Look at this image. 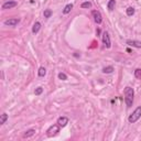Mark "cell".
I'll return each mask as SVG.
<instances>
[{
	"instance_id": "1",
	"label": "cell",
	"mask_w": 141,
	"mask_h": 141,
	"mask_svg": "<svg viewBox=\"0 0 141 141\" xmlns=\"http://www.w3.org/2000/svg\"><path fill=\"white\" fill-rule=\"evenodd\" d=\"M133 97H135V90L130 86H127L125 88V101L127 107H131L133 104Z\"/></svg>"
},
{
	"instance_id": "2",
	"label": "cell",
	"mask_w": 141,
	"mask_h": 141,
	"mask_svg": "<svg viewBox=\"0 0 141 141\" xmlns=\"http://www.w3.org/2000/svg\"><path fill=\"white\" fill-rule=\"evenodd\" d=\"M140 118H141V106H139V107L136 108L135 111H133V113L129 116L128 121H129L130 123H135V122H137V121L139 120Z\"/></svg>"
},
{
	"instance_id": "3",
	"label": "cell",
	"mask_w": 141,
	"mask_h": 141,
	"mask_svg": "<svg viewBox=\"0 0 141 141\" xmlns=\"http://www.w3.org/2000/svg\"><path fill=\"white\" fill-rule=\"evenodd\" d=\"M58 132H60V126H58V125H53V126H51L48 130H46V136L51 138V137L56 136Z\"/></svg>"
},
{
	"instance_id": "4",
	"label": "cell",
	"mask_w": 141,
	"mask_h": 141,
	"mask_svg": "<svg viewBox=\"0 0 141 141\" xmlns=\"http://www.w3.org/2000/svg\"><path fill=\"white\" fill-rule=\"evenodd\" d=\"M103 43L105 44V46L107 49H110L111 48V41H110V36H109V33L107 31H105L103 33Z\"/></svg>"
},
{
	"instance_id": "5",
	"label": "cell",
	"mask_w": 141,
	"mask_h": 141,
	"mask_svg": "<svg viewBox=\"0 0 141 141\" xmlns=\"http://www.w3.org/2000/svg\"><path fill=\"white\" fill-rule=\"evenodd\" d=\"M91 16L94 18V21L96 22L97 24H100L103 22V17H101V13L97 10H93L91 11Z\"/></svg>"
},
{
	"instance_id": "6",
	"label": "cell",
	"mask_w": 141,
	"mask_h": 141,
	"mask_svg": "<svg viewBox=\"0 0 141 141\" xmlns=\"http://www.w3.org/2000/svg\"><path fill=\"white\" fill-rule=\"evenodd\" d=\"M20 22V19L19 18H11V19H8L3 22L4 26H9V27H16L17 24Z\"/></svg>"
},
{
	"instance_id": "7",
	"label": "cell",
	"mask_w": 141,
	"mask_h": 141,
	"mask_svg": "<svg viewBox=\"0 0 141 141\" xmlns=\"http://www.w3.org/2000/svg\"><path fill=\"white\" fill-rule=\"evenodd\" d=\"M17 4H18V2H17V1H7V2H4V3L2 4L1 8L3 9V10H7V9L14 8Z\"/></svg>"
},
{
	"instance_id": "8",
	"label": "cell",
	"mask_w": 141,
	"mask_h": 141,
	"mask_svg": "<svg viewBox=\"0 0 141 141\" xmlns=\"http://www.w3.org/2000/svg\"><path fill=\"white\" fill-rule=\"evenodd\" d=\"M126 44H128L129 46H132V48H137V49L141 48V42L137 40H127Z\"/></svg>"
},
{
	"instance_id": "9",
	"label": "cell",
	"mask_w": 141,
	"mask_h": 141,
	"mask_svg": "<svg viewBox=\"0 0 141 141\" xmlns=\"http://www.w3.org/2000/svg\"><path fill=\"white\" fill-rule=\"evenodd\" d=\"M67 123H68V118L67 117H60L57 119V125L62 128H64Z\"/></svg>"
},
{
	"instance_id": "10",
	"label": "cell",
	"mask_w": 141,
	"mask_h": 141,
	"mask_svg": "<svg viewBox=\"0 0 141 141\" xmlns=\"http://www.w3.org/2000/svg\"><path fill=\"white\" fill-rule=\"evenodd\" d=\"M40 29H41V23L39 21H36L35 23L33 24V27H32V33L36 34L39 31H40Z\"/></svg>"
},
{
	"instance_id": "11",
	"label": "cell",
	"mask_w": 141,
	"mask_h": 141,
	"mask_svg": "<svg viewBox=\"0 0 141 141\" xmlns=\"http://www.w3.org/2000/svg\"><path fill=\"white\" fill-rule=\"evenodd\" d=\"M73 3H68V4H66L65 7H64V9H63V14H67V13H70L71 10L73 9Z\"/></svg>"
},
{
	"instance_id": "12",
	"label": "cell",
	"mask_w": 141,
	"mask_h": 141,
	"mask_svg": "<svg viewBox=\"0 0 141 141\" xmlns=\"http://www.w3.org/2000/svg\"><path fill=\"white\" fill-rule=\"evenodd\" d=\"M115 6H116V0H109L107 3V8L109 11H113L115 9Z\"/></svg>"
},
{
	"instance_id": "13",
	"label": "cell",
	"mask_w": 141,
	"mask_h": 141,
	"mask_svg": "<svg viewBox=\"0 0 141 141\" xmlns=\"http://www.w3.org/2000/svg\"><path fill=\"white\" fill-rule=\"evenodd\" d=\"M135 12H136V10L133 7H128V8L126 9V13H127L128 17H132L133 14H135Z\"/></svg>"
},
{
	"instance_id": "14",
	"label": "cell",
	"mask_w": 141,
	"mask_h": 141,
	"mask_svg": "<svg viewBox=\"0 0 141 141\" xmlns=\"http://www.w3.org/2000/svg\"><path fill=\"white\" fill-rule=\"evenodd\" d=\"M113 71H115L113 66H106V67L103 68V73L104 74H110V73H113Z\"/></svg>"
},
{
	"instance_id": "15",
	"label": "cell",
	"mask_w": 141,
	"mask_h": 141,
	"mask_svg": "<svg viewBox=\"0 0 141 141\" xmlns=\"http://www.w3.org/2000/svg\"><path fill=\"white\" fill-rule=\"evenodd\" d=\"M35 133V130L34 129H30V130H28V131H26V133L23 135V138H30L32 137V136Z\"/></svg>"
},
{
	"instance_id": "16",
	"label": "cell",
	"mask_w": 141,
	"mask_h": 141,
	"mask_svg": "<svg viewBox=\"0 0 141 141\" xmlns=\"http://www.w3.org/2000/svg\"><path fill=\"white\" fill-rule=\"evenodd\" d=\"M38 74H39V76H40V77H43V76H45V74H46V68L44 67V66H41V67L39 68Z\"/></svg>"
},
{
	"instance_id": "17",
	"label": "cell",
	"mask_w": 141,
	"mask_h": 141,
	"mask_svg": "<svg viewBox=\"0 0 141 141\" xmlns=\"http://www.w3.org/2000/svg\"><path fill=\"white\" fill-rule=\"evenodd\" d=\"M7 120H8V115H7L6 113H3L1 116H0V125H3Z\"/></svg>"
},
{
	"instance_id": "18",
	"label": "cell",
	"mask_w": 141,
	"mask_h": 141,
	"mask_svg": "<svg viewBox=\"0 0 141 141\" xmlns=\"http://www.w3.org/2000/svg\"><path fill=\"white\" fill-rule=\"evenodd\" d=\"M43 16H44V18H50V17L52 16V10L51 9H45L44 10V12H43Z\"/></svg>"
},
{
	"instance_id": "19",
	"label": "cell",
	"mask_w": 141,
	"mask_h": 141,
	"mask_svg": "<svg viewBox=\"0 0 141 141\" xmlns=\"http://www.w3.org/2000/svg\"><path fill=\"white\" fill-rule=\"evenodd\" d=\"M91 7V3L89 1H85V2H83V3L81 4V8L82 9H86V8H90Z\"/></svg>"
},
{
	"instance_id": "20",
	"label": "cell",
	"mask_w": 141,
	"mask_h": 141,
	"mask_svg": "<svg viewBox=\"0 0 141 141\" xmlns=\"http://www.w3.org/2000/svg\"><path fill=\"white\" fill-rule=\"evenodd\" d=\"M135 77L138 80H141V68H136L135 71Z\"/></svg>"
},
{
	"instance_id": "21",
	"label": "cell",
	"mask_w": 141,
	"mask_h": 141,
	"mask_svg": "<svg viewBox=\"0 0 141 141\" xmlns=\"http://www.w3.org/2000/svg\"><path fill=\"white\" fill-rule=\"evenodd\" d=\"M58 78H60L61 81H66L67 80V75H66L65 73H60L58 74Z\"/></svg>"
},
{
	"instance_id": "22",
	"label": "cell",
	"mask_w": 141,
	"mask_h": 141,
	"mask_svg": "<svg viewBox=\"0 0 141 141\" xmlns=\"http://www.w3.org/2000/svg\"><path fill=\"white\" fill-rule=\"evenodd\" d=\"M42 93H43V88L42 87H38V88H35V90H34V94H35L36 96L41 95Z\"/></svg>"
}]
</instances>
